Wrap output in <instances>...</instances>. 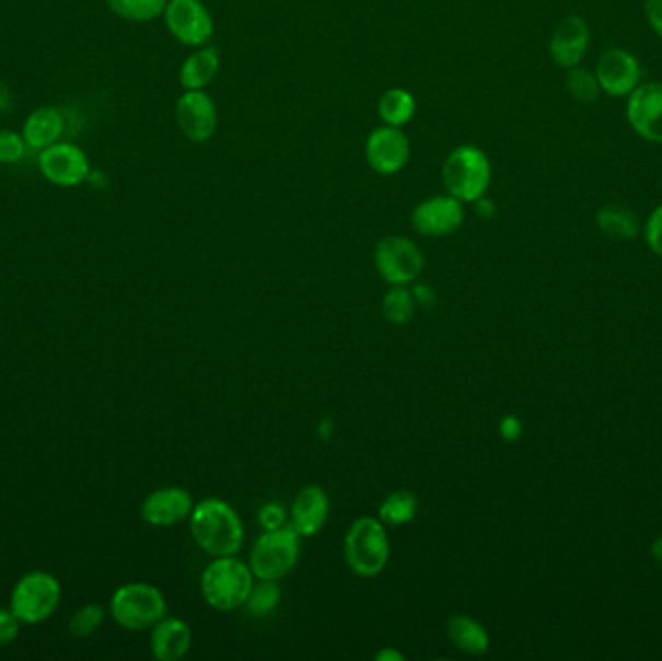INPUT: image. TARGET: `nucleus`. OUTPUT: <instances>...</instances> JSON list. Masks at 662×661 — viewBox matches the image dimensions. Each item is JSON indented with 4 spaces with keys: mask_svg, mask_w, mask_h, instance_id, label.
<instances>
[{
    "mask_svg": "<svg viewBox=\"0 0 662 661\" xmlns=\"http://www.w3.org/2000/svg\"><path fill=\"white\" fill-rule=\"evenodd\" d=\"M20 621L12 611L0 610V646H7L16 640Z\"/></svg>",
    "mask_w": 662,
    "mask_h": 661,
    "instance_id": "473e14b6",
    "label": "nucleus"
},
{
    "mask_svg": "<svg viewBox=\"0 0 662 661\" xmlns=\"http://www.w3.org/2000/svg\"><path fill=\"white\" fill-rule=\"evenodd\" d=\"M329 517V499L320 485L304 487L291 507V527L302 537L318 534Z\"/></svg>",
    "mask_w": 662,
    "mask_h": 661,
    "instance_id": "a211bd4d",
    "label": "nucleus"
},
{
    "mask_svg": "<svg viewBox=\"0 0 662 661\" xmlns=\"http://www.w3.org/2000/svg\"><path fill=\"white\" fill-rule=\"evenodd\" d=\"M566 90L576 102L583 103V105L595 103L599 95H601V84H599L595 74L588 68L579 67V65L578 67L568 68Z\"/></svg>",
    "mask_w": 662,
    "mask_h": 661,
    "instance_id": "bb28decb",
    "label": "nucleus"
},
{
    "mask_svg": "<svg viewBox=\"0 0 662 661\" xmlns=\"http://www.w3.org/2000/svg\"><path fill=\"white\" fill-rule=\"evenodd\" d=\"M279 600H281V588L277 584V580H260V584H254L252 588L244 607L254 617H264L276 610Z\"/></svg>",
    "mask_w": 662,
    "mask_h": 661,
    "instance_id": "cd10ccee",
    "label": "nucleus"
},
{
    "mask_svg": "<svg viewBox=\"0 0 662 661\" xmlns=\"http://www.w3.org/2000/svg\"><path fill=\"white\" fill-rule=\"evenodd\" d=\"M65 132V117L57 107H39L24 120L22 136L25 144L32 150H45L49 146L57 144L60 136Z\"/></svg>",
    "mask_w": 662,
    "mask_h": 661,
    "instance_id": "aec40b11",
    "label": "nucleus"
},
{
    "mask_svg": "<svg viewBox=\"0 0 662 661\" xmlns=\"http://www.w3.org/2000/svg\"><path fill=\"white\" fill-rule=\"evenodd\" d=\"M175 120L185 138L204 144L218 130V107L206 90H185L176 100Z\"/></svg>",
    "mask_w": 662,
    "mask_h": 661,
    "instance_id": "f8f14e48",
    "label": "nucleus"
},
{
    "mask_svg": "<svg viewBox=\"0 0 662 661\" xmlns=\"http://www.w3.org/2000/svg\"><path fill=\"white\" fill-rule=\"evenodd\" d=\"M465 206L455 196L437 195L417 204L411 212L413 230L425 237H448L462 230Z\"/></svg>",
    "mask_w": 662,
    "mask_h": 661,
    "instance_id": "9b49d317",
    "label": "nucleus"
},
{
    "mask_svg": "<svg viewBox=\"0 0 662 661\" xmlns=\"http://www.w3.org/2000/svg\"><path fill=\"white\" fill-rule=\"evenodd\" d=\"M445 630H448V638L452 640V645L457 650L471 653V656H480V653L487 652L488 646H490L487 628L467 615H453L452 619L448 621Z\"/></svg>",
    "mask_w": 662,
    "mask_h": 661,
    "instance_id": "4be33fe9",
    "label": "nucleus"
},
{
    "mask_svg": "<svg viewBox=\"0 0 662 661\" xmlns=\"http://www.w3.org/2000/svg\"><path fill=\"white\" fill-rule=\"evenodd\" d=\"M12 105H14V97H12L9 85L0 82V113H9Z\"/></svg>",
    "mask_w": 662,
    "mask_h": 661,
    "instance_id": "4c0bfd02",
    "label": "nucleus"
},
{
    "mask_svg": "<svg viewBox=\"0 0 662 661\" xmlns=\"http://www.w3.org/2000/svg\"><path fill=\"white\" fill-rule=\"evenodd\" d=\"M163 20L169 34L193 49L208 45L216 30L211 12L201 0H169Z\"/></svg>",
    "mask_w": 662,
    "mask_h": 661,
    "instance_id": "1a4fd4ad",
    "label": "nucleus"
},
{
    "mask_svg": "<svg viewBox=\"0 0 662 661\" xmlns=\"http://www.w3.org/2000/svg\"><path fill=\"white\" fill-rule=\"evenodd\" d=\"M221 55L213 45H204L186 57L178 70V80L185 90H206L218 77Z\"/></svg>",
    "mask_w": 662,
    "mask_h": 661,
    "instance_id": "412c9836",
    "label": "nucleus"
},
{
    "mask_svg": "<svg viewBox=\"0 0 662 661\" xmlns=\"http://www.w3.org/2000/svg\"><path fill=\"white\" fill-rule=\"evenodd\" d=\"M167 2L169 0H107V7L128 22H151L163 16Z\"/></svg>",
    "mask_w": 662,
    "mask_h": 661,
    "instance_id": "a878e982",
    "label": "nucleus"
},
{
    "mask_svg": "<svg viewBox=\"0 0 662 661\" xmlns=\"http://www.w3.org/2000/svg\"><path fill=\"white\" fill-rule=\"evenodd\" d=\"M193 646V630L181 619H163L151 630V653L160 661H178Z\"/></svg>",
    "mask_w": 662,
    "mask_h": 661,
    "instance_id": "6ab92c4d",
    "label": "nucleus"
},
{
    "mask_svg": "<svg viewBox=\"0 0 662 661\" xmlns=\"http://www.w3.org/2000/svg\"><path fill=\"white\" fill-rule=\"evenodd\" d=\"M376 660L380 661H403V653L397 652L394 648H384L376 653Z\"/></svg>",
    "mask_w": 662,
    "mask_h": 661,
    "instance_id": "58836bf2",
    "label": "nucleus"
},
{
    "mask_svg": "<svg viewBox=\"0 0 662 661\" xmlns=\"http://www.w3.org/2000/svg\"><path fill=\"white\" fill-rule=\"evenodd\" d=\"M417 514V497L411 491H395L380 505L378 517L387 526H405Z\"/></svg>",
    "mask_w": 662,
    "mask_h": 661,
    "instance_id": "393cba45",
    "label": "nucleus"
},
{
    "mask_svg": "<svg viewBox=\"0 0 662 661\" xmlns=\"http://www.w3.org/2000/svg\"><path fill=\"white\" fill-rule=\"evenodd\" d=\"M190 532L201 552L211 557H229L243 547V520L225 500L198 502L190 514Z\"/></svg>",
    "mask_w": 662,
    "mask_h": 661,
    "instance_id": "f257e3e1",
    "label": "nucleus"
},
{
    "mask_svg": "<svg viewBox=\"0 0 662 661\" xmlns=\"http://www.w3.org/2000/svg\"><path fill=\"white\" fill-rule=\"evenodd\" d=\"M364 155L370 170L382 175L392 177L399 171L405 170L411 158V142L409 136L403 132V128L376 127L370 132L364 144Z\"/></svg>",
    "mask_w": 662,
    "mask_h": 661,
    "instance_id": "9d476101",
    "label": "nucleus"
},
{
    "mask_svg": "<svg viewBox=\"0 0 662 661\" xmlns=\"http://www.w3.org/2000/svg\"><path fill=\"white\" fill-rule=\"evenodd\" d=\"M626 117L629 127L641 138L654 144H662V84L651 82L638 85L628 95Z\"/></svg>",
    "mask_w": 662,
    "mask_h": 661,
    "instance_id": "4468645a",
    "label": "nucleus"
},
{
    "mask_svg": "<svg viewBox=\"0 0 662 661\" xmlns=\"http://www.w3.org/2000/svg\"><path fill=\"white\" fill-rule=\"evenodd\" d=\"M417 113V100L405 88H390L378 100V117L382 125L403 128L411 123Z\"/></svg>",
    "mask_w": 662,
    "mask_h": 661,
    "instance_id": "5701e85b",
    "label": "nucleus"
},
{
    "mask_svg": "<svg viewBox=\"0 0 662 661\" xmlns=\"http://www.w3.org/2000/svg\"><path fill=\"white\" fill-rule=\"evenodd\" d=\"M596 225L608 237L624 239V241L638 237L639 231H641L638 213L622 204H606L603 208H599Z\"/></svg>",
    "mask_w": 662,
    "mask_h": 661,
    "instance_id": "b1692460",
    "label": "nucleus"
},
{
    "mask_svg": "<svg viewBox=\"0 0 662 661\" xmlns=\"http://www.w3.org/2000/svg\"><path fill=\"white\" fill-rule=\"evenodd\" d=\"M646 18L651 30L662 39V0H646Z\"/></svg>",
    "mask_w": 662,
    "mask_h": 661,
    "instance_id": "f704fd0d",
    "label": "nucleus"
},
{
    "mask_svg": "<svg viewBox=\"0 0 662 661\" xmlns=\"http://www.w3.org/2000/svg\"><path fill=\"white\" fill-rule=\"evenodd\" d=\"M415 311V295L405 286H392L384 298V314L392 324H407Z\"/></svg>",
    "mask_w": 662,
    "mask_h": 661,
    "instance_id": "c85d7f7f",
    "label": "nucleus"
},
{
    "mask_svg": "<svg viewBox=\"0 0 662 661\" xmlns=\"http://www.w3.org/2000/svg\"><path fill=\"white\" fill-rule=\"evenodd\" d=\"M500 431H502V434L506 437V439L513 441V439H518V437H520L521 424L518 421V419H515V417H506V419L502 421V425H500Z\"/></svg>",
    "mask_w": 662,
    "mask_h": 661,
    "instance_id": "c9c22d12",
    "label": "nucleus"
},
{
    "mask_svg": "<svg viewBox=\"0 0 662 661\" xmlns=\"http://www.w3.org/2000/svg\"><path fill=\"white\" fill-rule=\"evenodd\" d=\"M25 144L24 136L18 135L14 130H0V163L12 165L24 158Z\"/></svg>",
    "mask_w": 662,
    "mask_h": 661,
    "instance_id": "7c9ffc66",
    "label": "nucleus"
},
{
    "mask_svg": "<svg viewBox=\"0 0 662 661\" xmlns=\"http://www.w3.org/2000/svg\"><path fill=\"white\" fill-rule=\"evenodd\" d=\"M473 204H475V210H477V213L480 216V218L488 220V218H492V216H495V202H492V200H488L487 195L480 196V198L475 200Z\"/></svg>",
    "mask_w": 662,
    "mask_h": 661,
    "instance_id": "e433bc0d",
    "label": "nucleus"
},
{
    "mask_svg": "<svg viewBox=\"0 0 662 661\" xmlns=\"http://www.w3.org/2000/svg\"><path fill=\"white\" fill-rule=\"evenodd\" d=\"M201 595L208 605L218 611H235L244 603L254 588L251 565L236 559L235 555L216 557L200 580Z\"/></svg>",
    "mask_w": 662,
    "mask_h": 661,
    "instance_id": "f03ea898",
    "label": "nucleus"
},
{
    "mask_svg": "<svg viewBox=\"0 0 662 661\" xmlns=\"http://www.w3.org/2000/svg\"><path fill=\"white\" fill-rule=\"evenodd\" d=\"M301 555V535L291 526L266 530L254 543L251 565L258 580H279L293 570Z\"/></svg>",
    "mask_w": 662,
    "mask_h": 661,
    "instance_id": "423d86ee",
    "label": "nucleus"
},
{
    "mask_svg": "<svg viewBox=\"0 0 662 661\" xmlns=\"http://www.w3.org/2000/svg\"><path fill=\"white\" fill-rule=\"evenodd\" d=\"M111 615L126 630H148L167 615V602L155 585L132 582L111 598Z\"/></svg>",
    "mask_w": 662,
    "mask_h": 661,
    "instance_id": "39448f33",
    "label": "nucleus"
},
{
    "mask_svg": "<svg viewBox=\"0 0 662 661\" xmlns=\"http://www.w3.org/2000/svg\"><path fill=\"white\" fill-rule=\"evenodd\" d=\"M595 77L603 92L613 97H622L638 88L641 68L631 53L613 47L601 55L596 62Z\"/></svg>",
    "mask_w": 662,
    "mask_h": 661,
    "instance_id": "2eb2a0df",
    "label": "nucleus"
},
{
    "mask_svg": "<svg viewBox=\"0 0 662 661\" xmlns=\"http://www.w3.org/2000/svg\"><path fill=\"white\" fill-rule=\"evenodd\" d=\"M345 560L357 577L374 578L390 560V540L384 522L362 517L352 522L345 535Z\"/></svg>",
    "mask_w": 662,
    "mask_h": 661,
    "instance_id": "20e7f679",
    "label": "nucleus"
},
{
    "mask_svg": "<svg viewBox=\"0 0 662 661\" xmlns=\"http://www.w3.org/2000/svg\"><path fill=\"white\" fill-rule=\"evenodd\" d=\"M105 613L100 605H85L82 610L76 611L70 619V630L76 636H90L101 627Z\"/></svg>",
    "mask_w": 662,
    "mask_h": 661,
    "instance_id": "c756f323",
    "label": "nucleus"
},
{
    "mask_svg": "<svg viewBox=\"0 0 662 661\" xmlns=\"http://www.w3.org/2000/svg\"><path fill=\"white\" fill-rule=\"evenodd\" d=\"M260 524L264 530H277V527L286 526V512L279 505H266L260 510Z\"/></svg>",
    "mask_w": 662,
    "mask_h": 661,
    "instance_id": "72a5a7b5",
    "label": "nucleus"
},
{
    "mask_svg": "<svg viewBox=\"0 0 662 661\" xmlns=\"http://www.w3.org/2000/svg\"><path fill=\"white\" fill-rule=\"evenodd\" d=\"M492 181V163L487 153L473 144L457 146L442 165L445 193L463 204H473L487 195Z\"/></svg>",
    "mask_w": 662,
    "mask_h": 661,
    "instance_id": "7ed1b4c3",
    "label": "nucleus"
},
{
    "mask_svg": "<svg viewBox=\"0 0 662 661\" xmlns=\"http://www.w3.org/2000/svg\"><path fill=\"white\" fill-rule=\"evenodd\" d=\"M589 37V24L583 18H564L548 43V51L554 62L562 68L578 67L588 53Z\"/></svg>",
    "mask_w": 662,
    "mask_h": 661,
    "instance_id": "f3484780",
    "label": "nucleus"
},
{
    "mask_svg": "<svg viewBox=\"0 0 662 661\" xmlns=\"http://www.w3.org/2000/svg\"><path fill=\"white\" fill-rule=\"evenodd\" d=\"M59 580L37 570L25 575L18 582L10 600V611L16 615L20 623L37 625L42 621L49 619L59 607Z\"/></svg>",
    "mask_w": 662,
    "mask_h": 661,
    "instance_id": "0eeeda50",
    "label": "nucleus"
},
{
    "mask_svg": "<svg viewBox=\"0 0 662 661\" xmlns=\"http://www.w3.org/2000/svg\"><path fill=\"white\" fill-rule=\"evenodd\" d=\"M374 266L390 286H409L425 268L419 245L403 235H387L374 248Z\"/></svg>",
    "mask_w": 662,
    "mask_h": 661,
    "instance_id": "6e6552de",
    "label": "nucleus"
},
{
    "mask_svg": "<svg viewBox=\"0 0 662 661\" xmlns=\"http://www.w3.org/2000/svg\"><path fill=\"white\" fill-rule=\"evenodd\" d=\"M43 177L59 187H76L90 177V160L78 146L57 142L39 152Z\"/></svg>",
    "mask_w": 662,
    "mask_h": 661,
    "instance_id": "ddd939ff",
    "label": "nucleus"
},
{
    "mask_svg": "<svg viewBox=\"0 0 662 661\" xmlns=\"http://www.w3.org/2000/svg\"><path fill=\"white\" fill-rule=\"evenodd\" d=\"M190 492L183 487H163L143 500L142 517L148 524L158 527L176 526L193 514Z\"/></svg>",
    "mask_w": 662,
    "mask_h": 661,
    "instance_id": "dca6fc26",
    "label": "nucleus"
},
{
    "mask_svg": "<svg viewBox=\"0 0 662 661\" xmlns=\"http://www.w3.org/2000/svg\"><path fill=\"white\" fill-rule=\"evenodd\" d=\"M651 553H653L654 559L659 560V563L662 565V535L661 537H657V542L653 543V549H651Z\"/></svg>",
    "mask_w": 662,
    "mask_h": 661,
    "instance_id": "ea45409f",
    "label": "nucleus"
},
{
    "mask_svg": "<svg viewBox=\"0 0 662 661\" xmlns=\"http://www.w3.org/2000/svg\"><path fill=\"white\" fill-rule=\"evenodd\" d=\"M646 241L654 255L662 256V204L647 220Z\"/></svg>",
    "mask_w": 662,
    "mask_h": 661,
    "instance_id": "2f4dec72",
    "label": "nucleus"
}]
</instances>
